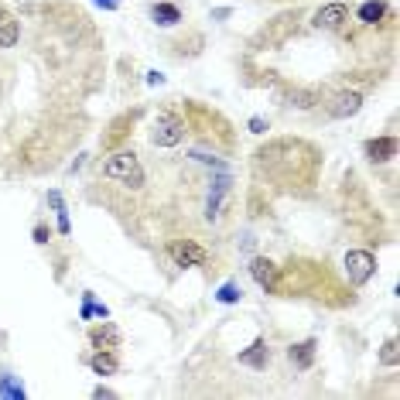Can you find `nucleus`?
I'll list each match as a JSON object with an SVG mask.
<instances>
[{
	"label": "nucleus",
	"mask_w": 400,
	"mask_h": 400,
	"mask_svg": "<svg viewBox=\"0 0 400 400\" xmlns=\"http://www.w3.org/2000/svg\"><path fill=\"white\" fill-rule=\"evenodd\" d=\"M100 178L120 181L123 188H134V192L147 185L144 165H140V158H137L134 151H116V154H110V158L103 161V168H100Z\"/></svg>",
	"instance_id": "f257e3e1"
},
{
	"label": "nucleus",
	"mask_w": 400,
	"mask_h": 400,
	"mask_svg": "<svg viewBox=\"0 0 400 400\" xmlns=\"http://www.w3.org/2000/svg\"><path fill=\"white\" fill-rule=\"evenodd\" d=\"M185 134H188L185 116L174 113V110H161L158 120H154V127H151V144L154 147H178L185 140Z\"/></svg>",
	"instance_id": "f03ea898"
},
{
	"label": "nucleus",
	"mask_w": 400,
	"mask_h": 400,
	"mask_svg": "<svg viewBox=\"0 0 400 400\" xmlns=\"http://www.w3.org/2000/svg\"><path fill=\"white\" fill-rule=\"evenodd\" d=\"M168 253H172V260L178 267H206L209 264V250L199 239H172Z\"/></svg>",
	"instance_id": "7ed1b4c3"
},
{
	"label": "nucleus",
	"mask_w": 400,
	"mask_h": 400,
	"mask_svg": "<svg viewBox=\"0 0 400 400\" xmlns=\"http://www.w3.org/2000/svg\"><path fill=\"white\" fill-rule=\"evenodd\" d=\"M345 274H349V281L356 287L366 284V281L376 274V257H373L370 250H349V253H345Z\"/></svg>",
	"instance_id": "20e7f679"
},
{
	"label": "nucleus",
	"mask_w": 400,
	"mask_h": 400,
	"mask_svg": "<svg viewBox=\"0 0 400 400\" xmlns=\"http://www.w3.org/2000/svg\"><path fill=\"white\" fill-rule=\"evenodd\" d=\"M345 24H349V7L345 3H325L315 14V28H322V31H343Z\"/></svg>",
	"instance_id": "39448f33"
},
{
	"label": "nucleus",
	"mask_w": 400,
	"mask_h": 400,
	"mask_svg": "<svg viewBox=\"0 0 400 400\" xmlns=\"http://www.w3.org/2000/svg\"><path fill=\"white\" fill-rule=\"evenodd\" d=\"M250 274H253V281L264 287V291H274L281 271H278L274 260H267V257H253V260H250Z\"/></svg>",
	"instance_id": "423d86ee"
},
{
	"label": "nucleus",
	"mask_w": 400,
	"mask_h": 400,
	"mask_svg": "<svg viewBox=\"0 0 400 400\" xmlns=\"http://www.w3.org/2000/svg\"><path fill=\"white\" fill-rule=\"evenodd\" d=\"M17 38H21V21L7 7H0V48H14Z\"/></svg>",
	"instance_id": "0eeeda50"
},
{
	"label": "nucleus",
	"mask_w": 400,
	"mask_h": 400,
	"mask_svg": "<svg viewBox=\"0 0 400 400\" xmlns=\"http://www.w3.org/2000/svg\"><path fill=\"white\" fill-rule=\"evenodd\" d=\"M89 343L96 345V349H120V329H116L113 322H103V325H96L93 332H89Z\"/></svg>",
	"instance_id": "6e6552de"
},
{
	"label": "nucleus",
	"mask_w": 400,
	"mask_h": 400,
	"mask_svg": "<svg viewBox=\"0 0 400 400\" xmlns=\"http://www.w3.org/2000/svg\"><path fill=\"white\" fill-rule=\"evenodd\" d=\"M366 154H370V161H390L397 154V140L394 137H376V140L366 144Z\"/></svg>",
	"instance_id": "1a4fd4ad"
},
{
	"label": "nucleus",
	"mask_w": 400,
	"mask_h": 400,
	"mask_svg": "<svg viewBox=\"0 0 400 400\" xmlns=\"http://www.w3.org/2000/svg\"><path fill=\"white\" fill-rule=\"evenodd\" d=\"M359 107H363V96H359V93H339L336 103L329 107V113L332 116H352V113H359Z\"/></svg>",
	"instance_id": "9d476101"
},
{
	"label": "nucleus",
	"mask_w": 400,
	"mask_h": 400,
	"mask_svg": "<svg viewBox=\"0 0 400 400\" xmlns=\"http://www.w3.org/2000/svg\"><path fill=\"white\" fill-rule=\"evenodd\" d=\"M239 363L243 366H253V370H267V343L264 339H253V345L246 352H239Z\"/></svg>",
	"instance_id": "9b49d317"
},
{
	"label": "nucleus",
	"mask_w": 400,
	"mask_h": 400,
	"mask_svg": "<svg viewBox=\"0 0 400 400\" xmlns=\"http://www.w3.org/2000/svg\"><path fill=\"white\" fill-rule=\"evenodd\" d=\"M287 359L298 366V370H308L311 363H315V339H308V343H298L287 349Z\"/></svg>",
	"instance_id": "f8f14e48"
},
{
	"label": "nucleus",
	"mask_w": 400,
	"mask_h": 400,
	"mask_svg": "<svg viewBox=\"0 0 400 400\" xmlns=\"http://www.w3.org/2000/svg\"><path fill=\"white\" fill-rule=\"evenodd\" d=\"M89 366H93V373H100V376H110V373H116V352L113 349H96V356L89 359Z\"/></svg>",
	"instance_id": "ddd939ff"
},
{
	"label": "nucleus",
	"mask_w": 400,
	"mask_h": 400,
	"mask_svg": "<svg viewBox=\"0 0 400 400\" xmlns=\"http://www.w3.org/2000/svg\"><path fill=\"white\" fill-rule=\"evenodd\" d=\"M356 17H359L363 24H380V21L387 17V3H383V0H366V3L356 10Z\"/></svg>",
	"instance_id": "4468645a"
},
{
	"label": "nucleus",
	"mask_w": 400,
	"mask_h": 400,
	"mask_svg": "<svg viewBox=\"0 0 400 400\" xmlns=\"http://www.w3.org/2000/svg\"><path fill=\"white\" fill-rule=\"evenodd\" d=\"M151 17H154L158 24L168 28V24H178V21H181V7H178V3H168V0H161V3L151 7Z\"/></svg>",
	"instance_id": "2eb2a0df"
},
{
	"label": "nucleus",
	"mask_w": 400,
	"mask_h": 400,
	"mask_svg": "<svg viewBox=\"0 0 400 400\" xmlns=\"http://www.w3.org/2000/svg\"><path fill=\"white\" fill-rule=\"evenodd\" d=\"M48 202L55 206V212H58V229L69 233V212H65V206H62V195H58V192H48Z\"/></svg>",
	"instance_id": "dca6fc26"
},
{
	"label": "nucleus",
	"mask_w": 400,
	"mask_h": 400,
	"mask_svg": "<svg viewBox=\"0 0 400 400\" xmlns=\"http://www.w3.org/2000/svg\"><path fill=\"white\" fill-rule=\"evenodd\" d=\"M380 363H383V366H397V363H400V356H397V339H387V343H383Z\"/></svg>",
	"instance_id": "f3484780"
},
{
	"label": "nucleus",
	"mask_w": 400,
	"mask_h": 400,
	"mask_svg": "<svg viewBox=\"0 0 400 400\" xmlns=\"http://www.w3.org/2000/svg\"><path fill=\"white\" fill-rule=\"evenodd\" d=\"M216 298H219L223 304H236V301L243 298V291H239L236 284H223V287H219V294H216Z\"/></svg>",
	"instance_id": "a211bd4d"
},
{
	"label": "nucleus",
	"mask_w": 400,
	"mask_h": 400,
	"mask_svg": "<svg viewBox=\"0 0 400 400\" xmlns=\"http://www.w3.org/2000/svg\"><path fill=\"white\" fill-rule=\"evenodd\" d=\"M0 394H7V397H21V394H24V387H14L10 380H3V387H0Z\"/></svg>",
	"instance_id": "6ab92c4d"
},
{
	"label": "nucleus",
	"mask_w": 400,
	"mask_h": 400,
	"mask_svg": "<svg viewBox=\"0 0 400 400\" xmlns=\"http://www.w3.org/2000/svg\"><path fill=\"white\" fill-rule=\"evenodd\" d=\"M250 130H253V134H264V130H267V123H264L260 116H253V120H250Z\"/></svg>",
	"instance_id": "aec40b11"
},
{
	"label": "nucleus",
	"mask_w": 400,
	"mask_h": 400,
	"mask_svg": "<svg viewBox=\"0 0 400 400\" xmlns=\"http://www.w3.org/2000/svg\"><path fill=\"white\" fill-rule=\"evenodd\" d=\"M35 239H38V243H48V229L38 226V229H35Z\"/></svg>",
	"instance_id": "412c9836"
},
{
	"label": "nucleus",
	"mask_w": 400,
	"mask_h": 400,
	"mask_svg": "<svg viewBox=\"0 0 400 400\" xmlns=\"http://www.w3.org/2000/svg\"><path fill=\"white\" fill-rule=\"evenodd\" d=\"M93 3H100V7H107V10H116V7H120V0H93Z\"/></svg>",
	"instance_id": "4be33fe9"
},
{
	"label": "nucleus",
	"mask_w": 400,
	"mask_h": 400,
	"mask_svg": "<svg viewBox=\"0 0 400 400\" xmlns=\"http://www.w3.org/2000/svg\"><path fill=\"white\" fill-rule=\"evenodd\" d=\"M93 397H113V390H107V387H96V390H93Z\"/></svg>",
	"instance_id": "5701e85b"
}]
</instances>
